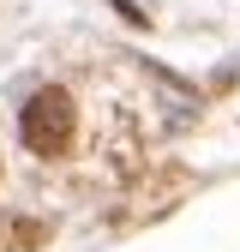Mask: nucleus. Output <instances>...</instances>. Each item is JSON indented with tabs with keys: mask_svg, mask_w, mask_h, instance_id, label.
<instances>
[{
	"mask_svg": "<svg viewBox=\"0 0 240 252\" xmlns=\"http://www.w3.org/2000/svg\"><path fill=\"white\" fill-rule=\"evenodd\" d=\"M72 126H78V114H72V96L66 90H36V96L24 102V120H18V132H24V144L30 150H66L72 144Z\"/></svg>",
	"mask_w": 240,
	"mask_h": 252,
	"instance_id": "f257e3e1",
	"label": "nucleus"
}]
</instances>
